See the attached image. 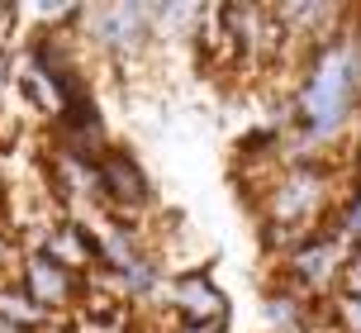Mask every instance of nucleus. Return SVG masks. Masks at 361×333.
I'll list each match as a JSON object with an SVG mask.
<instances>
[{
	"label": "nucleus",
	"instance_id": "obj_3",
	"mask_svg": "<svg viewBox=\"0 0 361 333\" xmlns=\"http://www.w3.org/2000/svg\"><path fill=\"white\" fill-rule=\"evenodd\" d=\"M100 214H119V219H138L143 210H152V181L138 166V157L119 143H109L100 152Z\"/></svg>",
	"mask_w": 361,
	"mask_h": 333
},
{
	"label": "nucleus",
	"instance_id": "obj_6",
	"mask_svg": "<svg viewBox=\"0 0 361 333\" xmlns=\"http://www.w3.org/2000/svg\"><path fill=\"white\" fill-rule=\"evenodd\" d=\"M90 34L105 53L124 57V53H138L147 43V29H152V5H100L95 15H86Z\"/></svg>",
	"mask_w": 361,
	"mask_h": 333
},
{
	"label": "nucleus",
	"instance_id": "obj_5",
	"mask_svg": "<svg viewBox=\"0 0 361 333\" xmlns=\"http://www.w3.org/2000/svg\"><path fill=\"white\" fill-rule=\"evenodd\" d=\"M166 305H171L176 324H204V329H224L228 324V296L204 272H180L166 286Z\"/></svg>",
	"mask_w": 361,
	"mask_h": 333
},
{
	"label": "nucleus",
	"instance_id": "obj_1",
	"mask_svg": "<svg viewBox=\"0 0 361 333\" xmlns=\"http://www.w3.org/2000/svg\"><path fill=\"white\" fill-rule=\"evenodd\" d=\"M333 166L319 157H290L281 176L267 186V205H262V224H276L286 234H309L328 224L333 214Z\"/></svg>",
	"mask_w": 361,
	"mask_h": 333
},
{
	"label": "nucleus",
	"instance_id": "obj_2",
	"mask_svg": "<svg viewBox=\"0 0 361 333\" xmlns=\"http://www.w3.org/2000/svg\"><path fill=\"white\" fill-rule=\"evenodd\" d=\"M347 258H352V253L343 248V238H338L328 224H319V229L300 234L295 248L281 258V267H286V286H295V291L309 296V300H324L328 291L338 296V281H343Z\"/></svg>",
	"mask_w": 361,
	"mask_h": 333
},
{
	"label": "nucleus",
	"instance_id": "obj_4",
	"mask_svg": "<svg viewBox=\"0 0 361 333\" xmlns=\"http://www.w3.org/2000/svg\"><path fill=\"white\" fill-rule=\"evenodd\" d=\"M19 286L29 291V296L43 305V310H72L76 300H86L90 291V277L72 272V267H62L57 258H48L43 248H29L24 262H19Z\"/></svg>",
	"mask_w": 361,
	"mask_h": 333
},
{
	"label": "nucleus",
	"instance_id": "obj_7",
	"mask_svg": "<svg viewBox=\"0 0 361 333\" xmlns=\"http://www.w3.org/2000/svg\"><path fill=\"white\" fill-rule=\"evenodd\" d=\"M333 315L324 319L333 333H361V296H333Z\"/></svg>",
	"mask_w": 361,
	"mask_h": 333
}]
</instances>
